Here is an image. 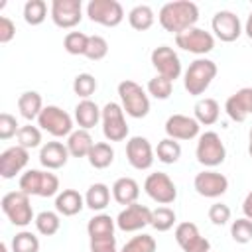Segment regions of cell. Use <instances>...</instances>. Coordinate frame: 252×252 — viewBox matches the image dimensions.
<instances>
[{"instance_id":"6da1fadb","label":"cell","mask_w":252,"mask_h":252,"mask_svg":"<svg viewBox=\"0 0 252 252\" xmlns=\"http://www.w3.org/2000/svg\"><path fill=\"white\" fill-rule=\"evenodd\" d=\"M158 20L165 32L177 35L189 28H195V24L199 22V8L195 2H189V0L167 2L159 8Z\"/></svg>"},{"instance_id":"7a4b0ae2","label":"cell","mask_w":252,"mask_h":252,"mask_svg":"<svg viewBox=\"0 0 252 252\" xmlns=\"http://www.w3.org/2000/svg\"><path fill=\"white\" fill-rule=\"evenodd\" d=\"M215 77H217V63L207 57H199L187 67L183 75V87L191 96H199L209 89Z\"/></svg>"},{"instance_id":"3957f363","label":"cell","mask_w":252,"mask_h":252,"mask_svg":"<svg viewBox=\"0 0 252 252\" xmlns=\"http://www.w3.org/2000/svg\"><path fill=\"white\" fill-rule=\"evenodd\" d=\"M118 96L122 102V110L130 118H144L150 112V98L146 91L130 79H124L118 83Z\"/></svg>"},{"instance_id":"277c9868","label":"cell","mask_w":252,"mask_h":252,"mask_svg":"<svg viewBox=\"0 0 252 252\" xmlns=\"http://www.w3.org/2000/svg\"><path fill=\"white\" fill-rule=\"evenodd\" d=\"M18 185L20 191H24L30 197H53L59 193V177L51 171L41 169H28L26 173H22Z\"/></svg>"},{"instance_id":"5b68a950","label":"cell","mask_w":252,"mask_h":252,"mask_svg":"<svg viewBox=\"0 0 252 252\" xmlns=\"http://www.w3.org/2000/svg\"><path fill=\"white\" fill-rule=\"evenodd\" d=\"M0 207H2L4 215L8 217V220L16 226H28L32 220H35L32 203H30V195H26L24 191L6 193L0 201Z\"/></svg>"},{"instance_id":"8992f818","label":"cell","mask_w":252,"mask_h":252,"mask_svg":"<svg viewBox=\"0 0 252 252\" xmlns=\"http://www.w3.org/2000/svg\"><path fill=\"white\" fill-rule=\"evenodd\" d=\"M195 158L205 167L220 165L226 158V148H224V142L220 140V136L213 130L199 134L197 148H195Z\"/></svg>"},{"instance_id":"52a82bcc","label":"cell","mask_w":252,"mask_h":252,"mask_svg":"<svg viewBox=\"0 0 252 252\" xmlns=\"http://www.w3.org/2000/svg\"><path fill=\"white\" fill-rule=\"evenodd\" d=\"M37 126L45 130L47 134H51L53 138H63L73 132V118L63 108L55 104H47L37 116Z\"/></svg>"},{"instance_id":"ba28073f","label":"cell","mask_w":252,"mask_h":252,"mask_svg":"<svg viewBox=\"0 0 252 252\" xmlns=\"http://www.w3.org/2000/svg\"><path fill=\"white\" fill-rule=\"evenodd\" d=\"M102 134L108 142H122L128 136V124L124 118L122 104L118 102H106L102 106Z\"/></svg>"},{"instance_id":"9c48e42d","label":"cell","mask_w":252,"mask_h":252,"mask_svg":"<svg viewBox=\"0 0 252 252\" xmlns=\"http://www.w3.org/2000/svg\"><path fill=\"white\" fill-rule=\"evenodd\" d=\"M87 16L94 24L116 28L124 20V8L118 0H91L87 4Z\"/></svg>"},{"instance_id":"30bf717a","label":"cell","mask_w":252,"mask_h":252,"mask_svg":"<svg viewBox=\"0 0 252 252\" xmlns=\"http://www.w3.org/2000/svg\"><path fill=\"white\" fill-rule=\"evenodd\" d=\"M175 43L183 51H189L195 55H207L215 49V35L211 32H205L195 26V28H189V30L177 33Z\"/></svg>"},{"instance_id":"8fae6325","label":"cell","mask_w":252,"mask_h":252,"mask_svg":"<svg viewBox=\"0 0 252 252\" xmlns=\"http://www.w3.org/2000/svg\"><path fill=\"white\" fill-rule=\"evenodd\" d=\"M144 191L148 193V197L159 205H169L177 199V187L171 181V177L163 171H156L150 173L144 181Z\"/></svg>"},{"instance_id":"7c38bea8","label":"cell","mask_w":252,"mask_h":252,"mask_svg":"<svg viewBox=\"0 0 252 252\" xmlns=\"http://www.w3.org/2000/svg\"><path fill=\"white\" fill-rule=\"evenodd\" d=\"M49 14L57 28L71 30L83 20V2L81 0H53Z\"/></svg>"},{"instance_id":"4fadbf2b","label":"cell","mask_w":252,"mask_h":252,"mask_svg":"<svg viewBox=\"0 0 252 252\" xmlns=\"http://www.w3.org/2000/svg\"><path fill=\"white\" fill-rule=\"evenodd\" d=\"M148 224H152V209L140 203H132L124 207L116 217V226L122 232H136Z\"/></svg>"},{"instance_id":"5bb4252c","label":"cell","mask_w":252,"mask_h":252,"mask_svg":"<svg viewBox=\"0 0 252 252\" xmlns=\"http://www.w3.org/2000/svg\"><path fill=\"white\" fill-rule=\"evenodd\" d=\"M150 59H152V65L156 67L158 75H161V77H165L169 81L179 79V75H181V59L173 51V47H169V45H158L152 51Z\"/></svg>"},{"instance_id":"9a60e30c","label":"cell","mask_w":252,"mask_h":252,"mask_svg":"<svg viewBox=\"0 0 252 252\" xmlns=\"http://www.w3.org/2000/svg\"><path fill=\"white\" fill-rule=\"evenodd\" d=\"M211 28L215 32V37H219L224 43L236 41L242 33L240 18L230 10H219L211 20Z\"/></svg>"},{"instance_id":"2e32d148","label":"cell","mask_w":252,"mask_h":252,"mask_svg":"<svg viewBox=\"0 0 252 252\" xmlns=\"http://www.w3.org/2000/svg\"><path fill=\"white\" fill-rule=\"evenodd\" d=\"M193 187H195V191H197L201 197L217 199V197H220V195L226 193V189H228V179H226V175H222V173H219V171L205 169V171H201V173L195 175Z\"/></svg>"},{"instance_id":"e0dca14e","label":"cell","mask_w":252,"mask_h":252,"mask_svg":"<svg viewBox=\"0 0 252 252\" xmlns=\"http://www.w3.org/2000/svg\"><path fill=\"white\" fill-rule=\"evenodd\" d=\"M175 240L183 252H211V242L201 236L195 222H179L175 226Z\"/></svg>"},{"instance_id":"ac0fdd59","label":"cell","mask_w":252,"mask_h":252,"mask_svg":"<svg viewBox=\"0 0 252 252\" xmlns=\"http://www.w3.org/2000/svg\"><path fill=\"white\" fill-rule=\"evenodd\" d=\"M126 159L134 169H150L154 163V148L148 138L132 136L126 142Z\"/></svg>"},{"instance_id":"d6986e66","label":"cell","mask_w":252,"mask_h":252,"mask_svg":"<svg viewBox=\"0 0 252 252\" xmlns=\"http://www.w3.org/2000/svg\"><path fill=\"white\" fill-rule=\"evenodd\" d=\"M201 124L195 120V116L187 114H171L165 120V134L171 140H193L199 136Z\"/></svg>"},{"instance_id":"ffe728a7","label":"cell","mask_w":252,"mask_h":252,"mask_svg":"<svg viewBox=\"0 0 252 252\" xmlns=\"http://www.w3.org/2000/svg\"><path fill=\"white\" fill-rule=\"evenodd\" d=\"M30 161V150L22 146H12L0 154V175L4 179H14Z\"/></svg>"},{"instance_id":"44dd1931","label":"cell","mask_w":252,"mask_h":252,"mask_svg":"<svg viewBox=\"0 0 252 252\" xmlns=\"http://www.w3.org/2000/svg\"><path fill=\"white\" fill-rule=\"evenodd\" d=\"M224 112L234 122H244L248 116H252V87H244L230 94L224 102Z\"/></svg>"},{"instance_id":"7402d4cb","label":"cell","mask_w":252,"mask_h":252,"mask_svg":"<svg viewBox=\"0 0 252 252\" xmlns=\"http://www.w3.org/2000/svg\"><path fill=\"white\" fill-rule=\"evenodd\" d=\"M69 156L71 154H69L67 146L53 140V142H47V144L41 146V150H39V163L47 171L49 169H59V167H63L67 163Z\"/></svg>"},{"instance_id":"603a6c76","label":"cell","mask_w":252,"mask_h":252,"mask_svg":"<svg viewBox=\"0 0 252 252\" xmlns=\"http://www.w3.org/2000/svg\"><path fill=\"white\" fill-rule=\"evenodd\" d=\"M83 207H87L85 197L77 189H63L55 197V211L63 217H75L83 211Z\"/></svg>"},{"instance_id":"cb8c5ba5","label":"cell","mask_w":252,"mask_h":252,"mask_svg":"<svg viewBox=\"0 0 252 252\" xmlns=\"http://www.w3.org/2000/svg\"><path fill=\"white\" fill-rule=\"evenodd\" d=\"M112 197L118 205H132L138 201L140 197V185L136 179L132 177H118L114 183H112Z\"/></svg>"},{"instance_id":"d4e9b609","label":"cell","mask_w":252,"mask_h":252,"mask_svg":"<svg viewBox=\"0 0 252 252\" xmlns=\"http://www.w3.org/2000/svg\"><path fill=\"white\" fill-rule=\"evenodd\" d=\"M100 116H102V108H98V104L93 102L91 98H85L75 106V120H77L79 128H83V130L94 128L98 124Z\"/></svg>"},{"instance_id":"484cf974","label":"cell","mask_w":252,"mask_h":252,"mask_svg":"<svg viewBox=\"0 0 252 252\" xmlns=\"http://www.w3.org/2000/svg\"><path fill=\"white\" fill-rule=\"evenodd\" d=\"M65 146H67V150H69V154H71L73 158H87L89 152L93 150L94 142H93V136L89 134V130L79 128V130H73V132L67 136Z\"/></svg>"},{"instance_id":"4316f807","label":"cell","mask_w":252,"mask_h":252,"mask_svg":"<svg viewBox=\"0 0 252 252\" xmlns=\"http://www.w3.org/2000/svg\"><path fill=\"white\" fill-rule=\"evenodd\" d=\"M18 110L26 120H37V116L43 110L41 94L35 91H26L18 96Z\"/></svg>"},{"instance_id":"83f0119b","label":"cell","mask_w":252,"mask_h":252,"mask_svg":"<svg viewBox=\"0 0 252 252\" xmlns=\"http://www.w3.org/2000/svg\"><path fill=\"white\" fill-rule=\"evenodd\" d=\"M193 112H195V120L199 124H205V126H211L219 120L220 116V106L215 98L211 96H205V98H199L193 106Z\"/></svg>"},{"instance_id":"f1b7e54d","label":"cell","mask_w":252,"mask_h":252,"mask_svg":"<svg viewBox=\"0 0 252 252\" xmlns=\"http://www.w3.org/2000/svg\"><path fill=\"white\" fill-rule=\"evenodd\" d=\"M110 203V189L104 183H93L85 193V205L91 211H104Z\"/></svg>"},{"instance_id":"f546056e","label":"cell","mask_w":252,"mask_h":252,"mask_svg":"<svg viewBox=\"0 0 252 252\" xmlns=\"http://www.w3.org/2000/svg\"><path fill=\"white\" fill-rule=\"evenodd\" d=\"M154 20H156L154 10H152L148 4H138V6H134V8L128 12V22H130V26H132L134 30H138V32L150 30V28L154 26Z\"/></svg>"},{"instance_id":"4dcf8cb0","label":"cell","mask_w":252,"mask_h":252,"mask_svg":"<svg viewBox=\"0 0 252 252\" xmlns=\"http://www.w3.org/2000/svg\"><path fill=\"white\" fill-rule=\"evenodd\" d=\"M87 158L94 169H104L114 161V150L108 142H94V146Z\"/></svg>"},{"instance_id":"1f68e13d","label":"cell","mask_w":252,"mask_h":252,"mask_svg":"<svg viewBox=\"0 0 252 252\" xmlns=\"http://www.w3.org/2000/svg\"><path fill=\"white\" fill-rule=\"evenodd\" d=\"M114 226H116V219H112L106 213H98L93 219H89L87 224V232L89 236H104V234H114Z\"/></svg>"},{"instance_id":"d6a6232c","label":"cell","mask_w":252,"mask_h":252,"mask_svg":"<svg viewBox=\"0 0 252 252\" xmlns=\"http://www.w3.org/2000/svg\"><path fill=\"white\" fill-rule=\"evenodd\" d=\"M156 156H158V159H159L161 163L171 165V163H175V161L181 158V146H179L177 140L163 138V140H159V144H158V148H156Z\"/></svg>"},{"instance_id":"836d02e7","label":"cell","mask_w":252,"mask_h":252,"mask_svg":"<svg viewBox=\"0 0 252 252\" xmlns=\"http://www.w3.org/2000/svg\"><path fill=\"white\" fill-rule=\"evenodd\" d=\"M33 222H35L37 232L43 234V236H53L61 226L59 213H55V211H41L39 215H35Z\"/></svg>"},{"instance_id":"e575fe53","label":"cell","mask_w":252,"mask_h":252,"mask_svg":"<svg viewBox=\"0 0 252 252\" xmlns=\"http://www.w3.org/2000/svg\"><path fill=\"white\" fill-rule=\"evenodd\" d=\"M47 18V4L43 0H28L24 4V20L30 26H39Z\"/></svg>"},{"instance_id":"d590c367","label":"cell","mask_w":252,"mask_h":252,"mask_svg":"<svg viewBox=\"0 0 252 252\" xmlns=\"http://www.w3.org/2000/svg\"><path fill=\"white\" fill-rule=\"evenodd\" d=\"M177 217H175V211L169 209V207H158L152 211V226L158 230V232H165L169 230L173 224H175Z\"/></svg>"},{"instance_id":"8d00e7d4","label":"cell","mask_w":252,"mask_h":252,"mask_svg":"<svg viewBox=\"0 0 252 252\" xmlns=\"http://www.w3.org/2000/svg\"><path fill=\"white\" fill-rule=\"evenodd\" d=\"M12 252H39V238L30 230L18 232L12 238Z\"/></svg>"},{"instance_id":"74e56055","label":"cell","mask_w":252,"mask_h":252,"mask_svg":"<svg viewBox=\"0 0 252 252\" xmlns=\"http://www.w3.org/2000/svg\"><path fill=\"white\" fill-rule=\"evenodd\" d=\"M89 45V35L83 32H69L63 39V47L69 55H85Z\"/></svg>"},{"instance_id":"f35d334b","label":"cell","mask_w":252,"mask_h":252,"mask_svg":"<svg viewBox=\"0 0 252 252\" xmlns=\"http://www.w3.org/2000/svg\"><path fill=\"white\" fill-rule=\"evenodd\" d=\"M18 146L26 148V150H33V148H39L41 146V130L37 126H32V124H26L18 130Z\"/></svg>"},{"instance_id":"ab89813d","label":"cell","mask_w":252,"mask_h":252,"mask_svg":"<svg viewBox=\"0 0 252 252\" xmlns=\"http://www.w3.org/2000/svg\"><path fill=\"white\" fill-rule=\"evenodd\" d=\"M148 93L158 100H165L173 93V81H169L161 75H156L154 79L148 81Z\"/></svg>"},{"instance_id":"60d3db41","label":"cell","mask_w":252,"mask_h":252,"mask_svg":"<svg viewBox=\"0 0 252 252\" xmlns=\"http://www.w3.org/2000/svg\"><path fill=\"white\" fill-rule=\"evenodd\" d=\"M156 248H158L156 238L150 236V234H146V232H142V234L130 238V240L122 246L120 252H156Z\"/></svg>"},{"instance_id":"b9f144b4","label":"cell","mask_w":252,"mask_h":252,"mask_svg":"<svg viewBox=\"0 0 252 252\" xmlns=\"http://www.w3.org/2000/svg\"><path fill=\"white\" fill-rule=\"evenodd\" d=\"M94 91H96V79H94L91 73H79V75L73 79V93H75L77 96H81L83 100L89 98Z\"/></svg>"},{"instance_id":"7bdbcfd3","label":"cell","mask_w":252,"mask_h":252,"mask_svg":"<svg viewBox=\"0 0 252 252\" xmlns=\"http://www.w3.org/2000/svg\"><path fill=\"white\" fill-rule=\"evenodd\" d=\"M230 236L238 244H248L252 240V220L246 219V217L232 220V224H230Z\"/></svg>"},{"instance_id":"ee69618b","label":"cell","mask_w":252,"mask_h":252,"mask_svg":"<svg viewBox=\"0 0 252 252\" xmlns=\"http://www.w3.org/2000/svg\"><path fill=\"white\" fill-rule=\"evenodd\" d=\"M106 53H108V41L102 35H89L85 57H89L91 61H100L106 57Z\"/></svg>"},{"instance_id":"f6af8a7d","label":"cell","mask_w":252,"mask_h":252,"mask_svg":"<svg viewBox=\"0 0 252 252\" xmlns=\"http://www.w3.org/2000/svg\"><path fill=\"white\" fill-rule=\"evenodd\" d=\"M20 128L22 126L18 124V120L10 112H2L0 114V140H10L12 136H18Z\"/></svg>"},{"instance_id":"bcb514c9","label":"cell","mask_w":252,"mask_h":252,"mask_svg":"<svg viewBox=\"0 0 252 252\" xmlns=\"http://www.w3.org/2000/svg\"><path fill=\"white\" fill-rule=\"evenodd\" d=\"M230 207L228 205H224V203H213L211 207H209V220L213 222V224H217V226H222V224H226L228 220H230Z\"/></svg>"},{"instance_id":"7dc6e473","label":"cell","mask_w":252,"mask_h":252,"mask_svg":"<svg viewBox=\"0 0 252 252\" xmlns=\"http://www.w3.org/2000/svg\"><path fill=\"white\" fill-rule=\"evenodd\" d=\"M91 240V252H118L116 250V236L104 234V236H89Z\"/></svg>"},{"instance_id":"c3c4849f","label":"cell","mask_w":252,"mask_h":252,"mask_svg":"<svg viewBox=\"0 0 252 252\" xmlns=\"http://www.w3.org/2000/svg\"><path fill=\"white\" fill-rule=\"evenodd\" d=\"M16 35V24L8 16H0V43L12 41Z\"/></svg>"},{"instance_id":"681fc988","label":"cell","mask_w":252,"mask_h":252,"mask_svg":"<svg viewBox=\"0 0 252 252\" xmlns=\"http://www.w3.org/2000/svg\"><path fill=\"white\" fill-rule=\"evenodd\" d=\"M242 213H244L246 219L252 220V191H250V193L244 197V201H242Z\"/></svg>"},{"instance_id":"f907efd6","label":"cell","mask_w":252,"mask_h":252,"mask_svg":"<svg viewBox=\"0 0 252 252\" xmlns=\"http://www.w3.org/2000/svg\"><path fill=\"white\" fill-rule=\"evenodd\" d=\"M244 32H246V35L252 39V12L248 14V18H246V24H244Z\"/></svg>"},{"instance_id":"816d5d0a","label":"cell","mask_w":252,"mask_h":252,"mask_svg":"<svg viewBox=\"0 0 252 252\" xmlns=\"http://www.w3.org/2000/svg\"><path fill=\"white\" fill-rule=\"evenodd\" d=\"M0 252H8V244H6V242L0 244Z\"/></svg>"},{"instance_id":"f5cc1de1","label":"cell","mask_w":252,"mask_h":252,"mask_svg":"<svg viewBox=\"0 0 252 252\" xmlns=\"http://www.w3.org/2000/svg\"><path fill=\"white\" fill-rule=\"evenodd\" d=\"M248 154H250V158H252V142H248Z\"/></svg>"},{"instance_id":"db71d44e","label":"cell","mask_w":252,"mask_h":252,"mask_svg":"<svg viewBox=\"0 0 252 252\" xmlns=\"http://www.w3.org/2000/svg\"><path fill=\"white\" fill-rule=\"evenodd\" d=\"M248 140L252 142V128H250V132H248Z\"/></svg>"}]
</instances>
